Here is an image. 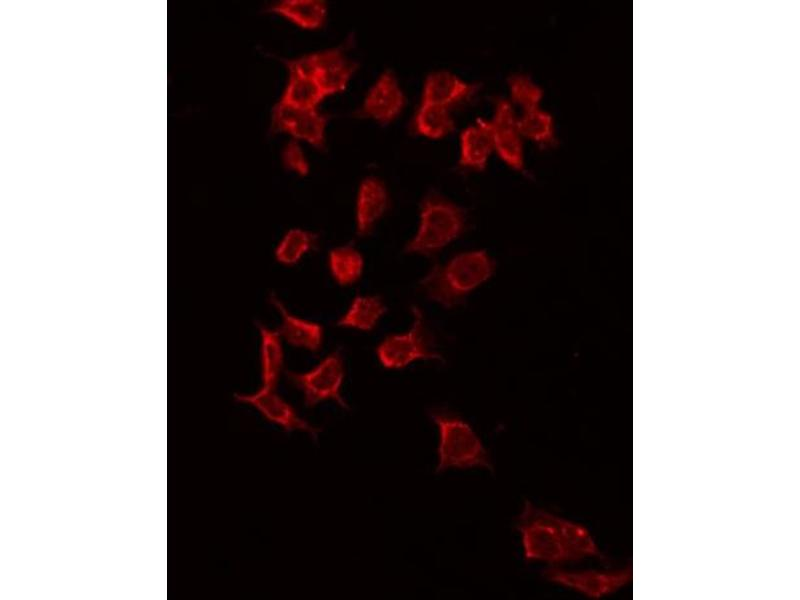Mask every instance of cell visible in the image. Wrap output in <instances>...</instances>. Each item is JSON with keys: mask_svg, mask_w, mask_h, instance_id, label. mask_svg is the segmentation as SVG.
Here are the masks:
<instances>
[{"mask_svg": "<svg viewBox=\"0 0 800 600\" xmlns=\"http://www.w3.org/2000/svg\"><path fill=\"white\" fill-rule=\"evenodd\" d=\"M320 236L318 233L295 227L287 230L277 242L273 254L275 261L282 266L297 265L305 256L318 250Z\"/></svg>", "mask_w": 800, "mask_h": 600, "instance_id": "44dd1931", "label": "cell"}, {"mask_svg": "<svg viewBox=\"0 0 800 600\" xmlns=\"http://www.w3.org/2000/svg\"><path fill=\"white\" fill-rule=\"evenodd\" d=\"M477 85L447 71L436 70L429 73L423 84L421 101L451 108L470 99Z\"/></svg>", "mask_w": 800, "mask_h": 600, "instance_id": "9a60e30c", "label": "cell"}, {"mask_svg": "<svg viewBox=\"0 0 800 600\" xmlns=\"http://www.w3.org/2000/svg\"><path fill=\"white\" fill-rule=\"evenodd\" d=\"M496 263L486 250L458 253L445 263L434 265L420 280L425 297L444 308L461 305L494 274Z\"/></svg>", "mask_w": 800, "mask_h": 600, "instance_id": "7a4b0ae2", "label": "cell"}, {"mask_svg": "<svg viewBox=\"0 0 800 600\" xmlns=\"http://www.w3.org/2000/svg\"><path fill=\"white\" fill-rule=\"evenodd\" d=\"M517 123L522 137L539 145H551L555 142L553 117L540 107L523 111L517 118Z\"/></svg>", "mask_w": 800, "mask_h": 600, "instance_id": "cb8c5ba5", "label": "cell"}, {"mask_svg": "<svg viewBox=\"0 0 800 600\" xmlns=\"http://www.w3.org/2000/svg\"><path fill=\"white\" fill-rule=\"evenodd\" d=\"M259 335V364L261 385L276 387L284 369L283 339L277 329L256 323Z\"/></svg>", "mask_w": 800, "mask_h": 600, "instance_id": "ac0fdd59", "label": "cell"}, {"mask_svg": "<svg viewBox=\"0 0 800 600\" xmlns=\"http://www.w3.org/2000/svg\"><path fill=\"white\" fill-rule=\"evenodd\" d=\"M494 150L490 121L478 118L460 134V166L472 170H483Z\"/></svg>", "mask_w": 800, "mask_h": 600, "instance_id": "2e32d148", "label": "cell"}, {"mask_svg": "<svg viewBox=\"0 0 800 600\" xmlns=\"http://www.w3.org/2000/svg\"><path fill=\"white\" fill-rule=\"evenodd\" d=\"M282 163L284 167L299 176H306L309 172V163L306 155L295 139L290 140L283 148Z\"/></svg>", "mask_w": 800, "mask_h": 600, "instance_id": "484cf974", "label": "cell"}, {"mask_svg": "<svg viewBox=\"0 0 800 600\" xmlns=\"http://www.w3.org/2000/svg\"><path fill=\"white\" fill-rule=\"evenodd\" d=\"M517 118L511 102L505 98L496 100L493 118L490 121L494 150L512 169L524 172V150Z\"/></svg>", "mask_w": 800, "mask_h": 600, "instance_id": "8fae6325", "label": "cell"}, {"mask_svg": "<svg viewBox=\"0 0 800 600\" xmlns=\"http://www.w3.org/2000/svg\"><path fill=\"white\" fill-rule=\"evenodd\" d=\"M411 314L412 322L406 331L385 336L375 348L377 360L385 369L400 370L417 361L442 360L423 311L414 305Z\"/></svg>", "mask_w": 800, "mask_h": 600, "instance_id": "5b68a950", "label": "cell"}, {"mask_svg": "<svg viewBox=\"0 0 800 600\" xmlns=\"http://www.w3.org/2000/svg\"><path fill=\"white\" fill-rule=\"evenodd\" d=\"M326 264L330 277L338 286L350 287L362 278L365 259L356 246L346 243L328 251Z\"/></svg>", "mask_w": 800, "mask_h": 600, "instance_id": "d6986e66", "label": "cell"}, {"mask_svg": "<svg viewBox=\"0 0 800 600\" xmlns=\"http://www.w3.org/2000/svg\"><path fill=\"white\" fill-rule=\"evenodd\" d=\"M269 302L280 318L277 328L288 345L310 353H318L324 344L325 331L321 323L303 318L289 311L281 299L270 294Z\"/></svg>", "mask_w": 800, "mask_h": 600, "instance_id": "4fadbf2b", "label": "cell"}, {"mask_svg": "<svg viewBox=\"0 0 800 600\" xmlns=\"http://www.w3.org/2000/svg\"><path fill=\"white\" fill-rule=\"evenodd\" d=\"M239 403L253 407L268 422L285 431H301L316 438L320 429L301 417L296 409L276 390V387L261 385L250 393H237Z\"/></svg>", "mask_w": 800, "mask_h": 600, "instance_id": "ba28073f", "label": "cell"}, {"mask_svg": "<svg viewBox=\"0 0 800 600\" xmlns=\"http://www.w3.org/2000/svg\"><path fill=\"white\" fill-rule=\"evenodd\" d=\"M386 312L387 306L380 296L357 294L337 319L336 325L343 329L370 332L377 327Z\"/></svg>", "mask_w": 800, "mask_h": 600, "instance_id": "e0dca14e", "label": "cell"}, {"mask_svg": "<svg viewBox=\"0 0 800 600\" xmlns=\"http://www.w3.org/2000/svg\"><path fill=\"white\" fill-rule=\"evenodd\" d=\"M268 11L307 30L321 28L327 18V6L319 0L278 1L271 4Z\"/></svg>", "mask_w": 800, "mask_h": 600, "instance_id": "7402d4cb", "label": "cell"}, {"mask_svg": "<svg viewBox=\"0 0 800 600\" xmlns=\"http://www.w3.org/2000/svg\"><path fill=\"white\" fill-rule=\"evenodd\" d=\"M289 76L279 101L299 108H316L326 97L317 80L291 60L285 61Z\"/></svg>", "mask_w": 800, "mask_h": 600, "instance_id": "ffe728a7", "label": "cell"}, {"mask_svg": "<svg viewBox=\"0 0 800 600\" xmlns=\"http://www.w3.org/2000/svg\"><path fill=\"white\" fill-rule=\"evenodd\" d=\"M523 558L550 566L602 558L590 530L529 500L524 501L516 519Z\"/></svg>", "mask_w": 800, "mask_h": 600, "instance_id": "6da1fadb", "label": "cell"}, {"mask_svg": "<svg viewBox=\"0 0 800 600\" xmlns=\"http://www.w3.org/2000/svg\"><path fill=\"white\" fill-rule=\"evenodd\" d=\"M404 92L392 71H384L368 90L359 115L380 124L395 120L405 105Z\"/></svg>", "mask_w": 800, "mask_h": 600, "instance_id": "7c38bea8", "label": "cell"}, {"mask_svg": "<svg viewBox=\"0 0 800 600\" xmlns=\"http://www.w3.org/2000/svg\"><path fill=\"white\" fill-rule=\"evenodd\" d=\"M327 117L317 108H299L278 101L273 107L271 127L274 132L286 133L317 149L325 146Z\"/></svg>", "mask_w": 800, "mask_h": 600, "instance_id": "9c48e42d", "label": "cell"}, {"mask_svg": "<svg viewBox=\"0 0 800 600\" xmlns=\"http://www.w3.org/2000/svg\"><path fill=\"white\" fill-rule=\"evenodd\" d=\"M390 205L384 183L375 177L363 179L355 200V232L360 238L370 235Z\"/></svg>", "mask_w": 800, "mask_h": 600, "instance_id": "5bb4252c", "label": "cell"}, {"mask_svg": "<svg viewBox=\"0 0 800 600\" xmlns=\"http://www.w3.org/2000/svg\"><path fill=\"white\" fill-rule=\"evenodd\" d=\"M429 417L437 428L436 473L480 468L493 471L489 451L472 425L444 408H433Z\"/></svg>", "mask_w": 800, "mask_h": 600, "instance_id": "3957f363", "label": "cell"}, {"mask_svg": "<svg viewBox=\"0 0 800 600\" xmlns=\"http://www.w3.org/2000/svg\"><path fill=\"white\" fill-rule=\"evenodd\" d=\"M507 82L512 102L523 111L540 107L543 89L529 75L514 73L508 77Z\"/></svg>", "mask_w": 800, "mask_h": 600, "instance_id": "d4e9b609", "label": "cell"}, {"mask_svg": "<svg viewBox=\"0 0 800 600\" xmlns=\"http://www.w3.org/2000/svg\"><path fill=\"white\" fill-rule=\"evenodd\" d=\"M345 375L344 357L338 349L325 355L306 371H286L287 381L301 393L307 407L333 401L342 408H347L342 396Z\"/></svg>", "mask_w": 800, "mask_h": 600, "instance_id": "8992f818", "label": "cell"}, {"mask_svg": "<svg viewBox=\"0 0 800 600\" xmlns=\"http://www.w3.org/2000/svg\"><path fill=\"white\" fill-rule=\"evenodd\" d=\"M454 126L449 108L424 101L420 102L412 122L416 134L432 139L447 136Z\"/></svg>", "mask_w": 800, "mask_h": 600, "instance_id": "603a6c76", "label": "cell"}, {"mask_svg": "<svg viewBox=\"0 0 800 600\" xmlns=\"http://www.w3.org/2000/svg\"><path fill=\"white\" fill-rule=\"evenodd\" d=\"M465 229L464 210L444 196L430 192L420 202L417 231L405 244L404 252L432 257L458 239Z\"/></svg>", "mask_w": 800, "mask_h": 600, "instance_id": "277c9868", "label": "cell"}, {"mask_svg": "<svg viewBox=\"0 0 800 600\" xmlns=\"http://www.w3.org/2000/svg\"><path fill=\"white\" fill-rule=\"evenodd\" d=\"M292 61L317 80L326 96L342 92L355 71L354 62L340 48L315 52Z\"/></svg>", "mask_w": 800, "mask_h": 600, "instance_id": "30bf717a", "label": "cell"}, {"mask_svg": "<svg viewBox=\"0 0 800 600\" xmlns=\"http://www.w3.org/2000/svg\"><path fill=\"white\" fill-rule=\"evenodd\" d=\"M548 582L579 593L590 599L610 596L629 585L632 581V568L617 569H565L549 566L542 571Z\"/></svg>", "mask_w": 800, "mask_h": 600, "instance_id": "52a82bcc", "label": "cell"}]
</instances>
